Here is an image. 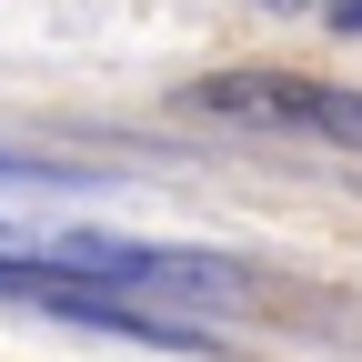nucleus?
Here are the masks:
<instances>
[{
  "instance_id": "f03ea898",
  "label": "nucleus",
  "mask_w": 362,
  "mask_h": 362,
  "mask_svg": "<svg viewBox=\"0 0 362 362\" xmlns=\"http://www.w3.org/2000/svg\"><path fill=\"white\" fill-rule=\"evenodd\" d=\"M181 111L232 121V131H292V141L362 151V90L312 81V71H202V81H181Z\"/></svg>"
},
{
  "instance_id": "7ed1b4c3",
  "label": "nucleus",
  "mask_w": 362,
  "mask_h": 362,
  "mask_svg": "<svg viewBox=\"0 0 362 362\" xmlns=\"http://www.w3.org/2000/svg\"><path fill=\"white\" fill-rule=\"evenodd\" d=\"M332 30H362V0H332Z\"/></svg>"
},
{
  "instance_id": "f257e3e1",
  "label": "nucleus",
  "mask_w": 362,
  "mask_h": 362,
  "mask_svg": "<svg viewBox=\"0 0 362 362\" xmlns=\"http://www.w3.org/2000/svg\"><path fill=\"white\" fill-rule=\"evenodd\" d=\"M51 272L90 282L101 302H131V312H171V302H242L252 272L232 252H181V242H121V232H61L40 252Z\"/></svg>"
},
{
  "instance_id": "20e7f679",
  "label": "nucleus",
  "mask_w": 362,
  "mask_h": 362,
  "mask_svg": "<svg viewBox=\"0 0 362 362\" xmlns=\"http://www.w3.org/2000/svg\"><path fill=\"white\" fill-rule=\"evenodd\" d=\"M272 11H312V0H272Z\"/></svg>"
}]
</instances>
